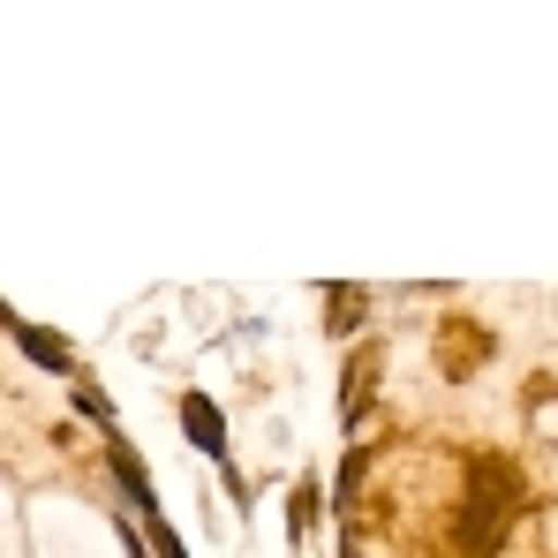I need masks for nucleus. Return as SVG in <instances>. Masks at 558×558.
Instances as JSON below:
<instances>
[{"label": "nucleus", "mask_w": 558, "mask_h": 558, "mask_svg": "<svg viewBox=\"0 0 558 558\" xmlns=\"http://www.w3.org/2000/svg\"><path fill=\"white\" fill-rule=\"evenodd\" d=\"M513 506H521V475L506 461H468V506H461V529H453V544L461 551H498L506 544V521H513Z\"/></svg>", "instance_id": "1"}, {"label": "nucleus", "mask_w": 558, "mask_h": 558, "mask_svg": "<svg viewBox=\"0 0 558 558\" xmlns=\"http://www.w3.org/2000/svg\"><path fill=\"white\" fill-rule=\"evenodd\" d=\"M483 363H490V332L468 325V317H453V325L438 332V371H446V377H475Z\"/></svg>", "instance_id": "2"}, {"label": "nucleus", "mask_w": 558, "mask_h": 558, "mask_svg": "<svg viewBox=\"0 0 558 558\" xmlns=\"http://www.w3.org/2000/svg\"><path fill=\"white\" fill-rule=\"evenodd\" d=\"M182 430H189V446H196V453H211V461L227 453V423L211 415V400H204V392H189V400H182Z\"/></svg>", "instance_id": "3"}, {"label": "nucleus", "mask_w": 558, "mask_h": 558, "mask_svg": "<svg viewBox=\"0 0 558 558\" xmlns=\"http://www.w3.org/2000/svg\"><path fill=\"white\" fill-rule=\"evenodd\" d=\"M23 355H31L38 371H76L69 348H61V332H38V325H23Z\"/></svg>", "instance_id": "4"}, {"label": "nucleus", "mask_w": 558, "mask_h": 558, "mask_svg": "<svg viewBox=\"0 0 558 558\" xmlns=\"http://www.w3.org/2000/svg\"><path fill=\"white\" fill-rule=\"evenodd\" d=\"M325 317H332V332H348V325H363V294H355V287H348V294L332 287V302H325Z\"/></svg>", "instance_id": "5"}]
</instances>
